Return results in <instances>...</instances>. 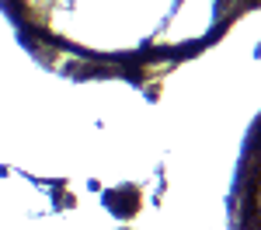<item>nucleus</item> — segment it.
Masks as SVG:
<instances>
[{
	"label": "nucleus",
	"mask_w": 261,
	"mask_h": 230,
	"mask_svg": "<svg viewBox=\"0 0 261 230\" xmlns=\"http://www.w3.org/2000/svg\"><path fill=\"white\" fill-rule=\"evenodd\" d=\"M254 0H4L21 35L98 73L140 77L195 56L241 18Z\"/></svg>",
	"instance_id": "f257e3e1"
}]
</instances>
